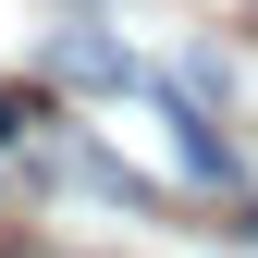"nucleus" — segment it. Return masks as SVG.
Masks as SVG:
<instances>
[{
    "label": "nucleus",
    "mask_w": 258,
    "mask_h": 258,
    "mask_svg": "<svg viewBox=\"0 0 258 258\" xmlns=\"http://www.w3.org/2000/svg\"><path fill=\"white\" fill-rule=\"evenodd\" d=\"M234 234H246V246H258V197H246V209H234Z\"/></svg>",
    "instance_id": "4"
},
{
    "label": "nucleus",
    "mask_w": 258,
    "mask_h": 258,
    "mask_svg": "<svg viewBox=\"0 0 258 258\" xmlns=\"http://www.w3.org/2000/svg\"><path fill=\"white\" fill-rule=\"evenodd\" d=\"M37 123H49V99H37V86H0V148H13V136H37Z\"/></svg>",
    "instance_id": "2"
},
{
    "label": "nucleus",
    "mask_w": 258,
    "mask_h": 258,
    "mask_svg": "<svg viewBox=\"0 0 258 258\" xmlns=\"http://www.w3.org/2000/svg\"><path fill=\"white\" fill-rule=\"evenodd\" d=\"M0 258H61V246H37V234H0Z\"/></svg>",
    "instance_id": "3"
},
{
    "label": "nucleus",
    "mask_w": 258,
    "mask_h": 258,
    "mask_svg": "<svg viewBox=\"0 0 258 258\" xmlns=\"http://www.w3.org/2000/svg\"><path fill=\"white\" fill-rule=\"evenodd\" d=\"M49 74H61V86H86V99H136V74H148V61L123 49L111 25H61V37H49Z\"/></svg>",
    "instance_id": "1"
}]
</instances>
